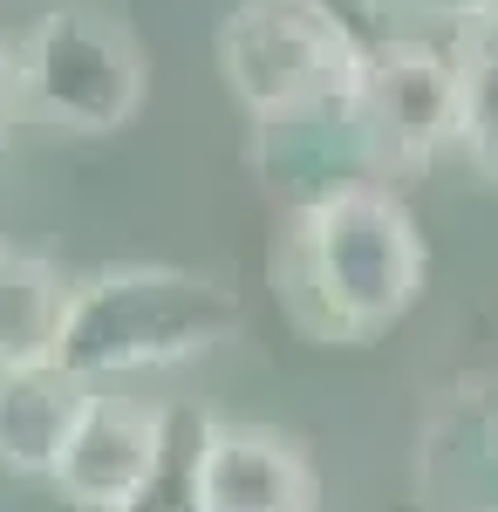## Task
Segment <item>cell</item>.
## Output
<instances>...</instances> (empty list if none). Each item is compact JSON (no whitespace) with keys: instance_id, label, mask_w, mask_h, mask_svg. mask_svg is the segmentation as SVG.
Wrapping results in <instances>:
<instances>
[{"instance_id":"cell-12","label":"cell","mask_w":498,"mask_h":512,"mask_svg":"<svg viewBox=\"0 0 498 512\" xmlns=\"http://www.w3.org/2000/svg\"><path fill=\"white\" fill-rule=\"evenodd\" d=\"M396 7H410L417 21H437V28H478L485 14H498V0H396Z\"/></svg>"},{"instance_id":"cell-10","label":"cell","mask_w":498,"mask_h":512,"mask_svg":"<svg viewBox=\"0 0 498 512\" xmlns=\"http://www.w3.org/2000/svg\"><path fill=\"white\" fill-rule=\"evenodd\" d=\"M458 151L498 178V14L458 41Z\"/></svg>"},{"instance_id":"cell-4","label":"cell","mask_w":498,"mask_h":512,"mask_svg":"<svg viewBox=\"0 0 498 512\" xmlns=\"http://www.w3.org/2000/svg\"><path fill=\"white\" fill-rule=\"evenodd\" d=\"M28 110L69 137H116L130 130L151 96V62L130 21L103 7H48L21 41Z\"/></svg>"},{"instance_id":"cell-13","label":"cell","mask_w":498,"mask_h":512,"mask_svg":"<svg viewBox=\"0 0 498 512\" xmlns=\"http://www.w3.org/2000/svg\"><path fill=\"white\" fill-rule=\"evenodd\" d=\"M28 110V82H21V48H7L0 41V144H7V130L14 117Z\"/></svg>"},{"instance_id":"cell-2","label":"cell","mask_w":498,"mask_h":512,"mask_svg":"<svg viewBox=\"0 0 498 512\" xmlns=\"http://www.w3.org/2000/svg\"><path fill=\"white\" fill-rule=\"evenodd\" d=\"M239 321L246 308L232 280L205 267H103L76 280L55 362H69L89 383H116L219 355L239 335Z\"/></svg>"},{"instance_id":"cell-7","label":"cell","mask_w":498,"mask_h":512,"mask_svg":"<svg viewBox=\"0 0 498 512\" xmlns=\"http://www.w3.org/2000/svg\"><path fill=\"white\" fill-rule=\"evenodd\" d=\"M192 512H321L307 444L273 424H205Z\"/></svg>"},{"instance_id":"cell-11","label":"cell","mask_w":498,"mask_h":512,"mask_svg":"<svg viewBox=\"0 0 498 512\" xmlns=\"http://www.w3.org/2000/svg\"><path fill=\"white\" fill-rule=\"evenodd\" d=\"M335 28H348V35L362 41V48H376V41L389 35V0H314Z\"/></svg>"},{"instance_id":"cell-3","label":"cell","mask_w":498,"mask_h":512,"mask_svg":"<svg viewBox=\"0 0 498 512\" xmlns=\"http://www.w3.org/2000/svg\"><path fill=\"white\" fill-rule=\"evenodd\" d=\"M362 55L369 48L314 0H239L219 28V76L260 123L348 110Z\"/></svg>"},{"instance_id":"cell-1","label":"cell","mask_w":498,"mask_h":512,"mask_svg":"<svg viewBox=\"0 0 498 512\" xmlns=\"http://www.w3.org/2000/svg\"><path fill=\"white\" fill-rule=\"evenodd\" d=\"M423 226L410 198L376 178L321 185L287 212L273 287L314 342H376L423 294Z\"/></svg>"},{"instance_id":"cell-9","label":"cell","mask_w":498,"mask_h":512,"mask_svg":"<svg viewBox=\"0 0 498 512\" xmlns=\"http://www.w3.org/2000/svg\"><path fill=\"white\" fill-rule=\"evenodd\" d=\"M69 294H76V280L62 274L48 253L0 246V369H21V362H48L55 355Z\"/></svg>"},{"instance_id":"cell-5","label":"cell","mask_w":498,"mask_h":512,"mask_svg":"<svg viewBox=\"0 0 498 512\" xmlns=\"http://www.w3.org/2000/svg\"><path fill=\"white\" fill-rule=\"evenodd\" d=\"M348 123L369 164L423 171L444 144H458V55H437L430 41L410 35H383L362 55Z\"/></svg>"},{"instance_id":"cell-8","label":"cell","mask_w":498,"mask_h":512,"mask_svg":"<svg viewBox=\"0 0 498 512\" xmlns=\"http://www.w3.org/2000/svg\"><path fill=\"white\" fill-rule=\"evenodd\" d=\"M89 396H96V383L76 376L69 362H55V355L0 369V472L55 478L82 410H89Z\"/></svg>"},{"instance_id":"cell-6","label":"cell","mask_w":498,"mask_h":512,"mask_svg":"<svg viewBox=\"0 0 498 512\" xmlns=\"http://www.w3.org/2000/svg\"><path fill=\"white\" fill-rule=\"evenodd\" d=\"M164 437H171V410L96 390L69 451H62V465H55L62 499L76 512H137L157 465H164Z\"/></svg>"}]
</instances>
